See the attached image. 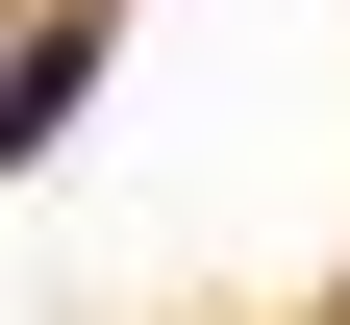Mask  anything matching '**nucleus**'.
I'll return each instance as SVG.
<instances>
[{
  "instance_id": "nucleus-1",
  "label": "nucleus",
  "mask_w": 350,
  "mask_h": 325,
  "mask_svg": "<svg viewBox=\"0 0 350 325\" xmlns=\"http://www.w3.org/2000/svg\"><path fill=\"white\" fill-rule=\"evenodd\" d=\"M75 51H100V25H25V51H0V151H25V125L75 101Z\"/></svg>"
}]
</instances>
